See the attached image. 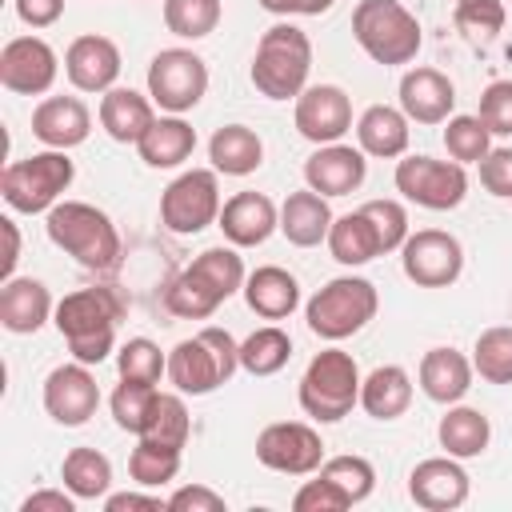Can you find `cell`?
<instances>
[{
  "label": "cell",
  "mask_w": 512,
  "mask_h": 512,
  "mask_svg": "<svg viewBox=\"0 0 512 512\" xmlns=\"http://www.w3.org/2000/svg\"><path fill=\"white\" fill-rule=\"evenodd\" d=\"M380 308V292L372 280L364 276H336L324 288L312 292V300L304 304V320L308 332L320 340H348L356 336Z\"/></svg>",
  "instance_id": "ba28073f"
},
{
  "label": "cell",
  "mask_w": 512,
  "mask_h": 512,
  "mask_svg": "<svg viewBox=\"0 0 512 512\" xmlns=\"http://www.w3.org/2000/svg\"><path fill=\"white\" fill-rule=\"evenodd\" d=\"M312 72V40L304 28L280 20L272 24L252 56V84L268 100H296L308 88Z\"/></svg>",
  "instance_id": "5b68a950"
},
{
  "label": "cell",
  "mask_w": 512,
  "mask_h": 512,
  "mask_svg": "<svg viewBox=\"0 0 512 512\" xmlns=\"http://www.w3.org/2000/svg\"><path fill=\"white\" fill-rule=\"evenodd\" d=\"M288 360H292V336L276 324H264L248 340H240V368L248 376H276Z\"/></svg>",
  "instance_id": "d590c367"
},
{
  "label": "cell",
  "mask_w": 512,
  "mask_h": 512,
  "mask_svg": "<svg viewBox=\"0 0 512 512\" xmlns=\"http://www.w3.org/2000/svg\"><path fill=\"white\" fill-rule=\"evenodd\" d=\"M220 172L216 168H188L180 172L160 196V224L176 236H196L220 220Z\"/></svg>",
  "instance_id": "30bf717a"
},
{
  "label": "cell",
  "mask_w": 512,
  "mask_h": 512,
  "mask_svg": "<svg viewBox=\"0 0 512 512\" xmlns=\"http://www.w3.org/2000/svg\"><path fill=\"white\" fill-rule=\"evenodd\" d=\"M400 268L416 288H448L464 272V248L444 228H420L400 244Z\"/></svg>",
  "instance_id": "4fadbf2b"
},
{
  "label": "cell",
  "mask_w": 512,
  "mask_h": 512,
  "mask_svg": "<svg viewBox=\"0 0 512 512\" xmlns=\"http://www.w3.org/2000/svg\"><path fill=\"white\" fill-rule=\"evenodd\" d=\"M96 408H100V384L88 372V364L72 360V364H60L44 376V412L56 424L80 428L96 416Z\"/></svg>",
  "instance_id": "2e32d148"
},
{
  "label": "cell",
  "mask_w": 512,
  "mask_h": 512,
  "mask_svg": "<svg viewBox=\"0 0 512 512\" xmlns=\"http://www.w3.org/2000/svg\"><path fill=\"white\" fill-rule=\"evenodd\" d=\"M152 120H156V104L152 96H140L136 88H108L100 96V128L116 144H140Z\"/></svg>",
  "instance_id": "484cf974"
},
{
  "label": "cell",
  "mask_w": 512,
  "mask_h": 512,
  "mask_svg": "<svg viewBox=\"0 0 512 512\" xmlns=\"http://www.w3.org/2000/svg\"><path fill=\"white\" fill-rule=\"evenodd\" d=\"M480 184L496 200H512V148H492L480 160Z\"/></svg>",
  "instance_id": "681fc988"
},
{
  "label": "cell",
  "mask_w": 512,
  "mask_h": 512,
  "mask_svg": "<svg viewBox=\"0 0 512 512\" xmlns=\"http://www.w3.org/2000/svg\"><path fill=\"white\" fill-rule=\"evenodd\" d=\"M396 192L420 208L448 212L460 208L468 196V176L464 164L456 160H432V156H404L396 160Z\"/></svg>",
  "instance_id": "7c38bea8"
},
{
  "label": "cell",
  "mask_w": 512,
  "mask_h": 512,
  "mask_svg": "<svg viewBox=\"0 0 512 512\" xmlns=\"http://www.w3.org/2000/svg\"><path fill=\"white\" fill-rule=\"evenodd\" d=\"M60 480L76 500H104L112 488V460L96 448H72L60 464Z\"/></svg>",
  "instance_id": "e575fe53"
},
{
  "label": "cell",
  "mask_w": 512,
  "mask_h": 512,
  "mask_svg": "<svg viewBox=\"0 0 512 512\" xmlns=\"http://www.w3.org/2000/svg\"><path fill=\"white\" fill-rule=\"evenodd\" d=\"M468 488H472L468 484V472L448 452L420 460L412 468V476H408V496L424 512H452V508H460L468 500Z\"/></svg>",
  "instance_id": "ac0fdd59"
},
{
  "label": "cell",
  "mask_w": 512,
  "mask_h": 512,
  "mask_svg": "<svg viewBox=\"0 0 512 512\" xmlns=\"http://www.w3.org/2000/svg\"><path fill=\"white\" fill-rule=\"evenodd\" d=\"M436 440H440V448H444L448 456L472 460V456H480V452L488 448L492 424H488V416H484L480 408L448 404V412H444L440 424H436Z\"/></svg>",
  "instance_id": "d6a6232c"
},
{
  "label": "cell",
  "mask_w": 512,
  "mask_h": 512,
  "mask_svg": "<svg viewBox=\"0 0 512 512\" xmlns=\"http://www.w3.org/2000/svg\"><path fill=\"white\" fill-rule=\"evenodd\" d=\"M472 376H476L472 360L464 352H456V348H428L424 360H420V392L428 400L444 404V408L460 404L468 396Z\"/></svg>",
  "instance_id": "d4e9b609"
},
{
  "label": "cell",
  "mask_w": 512,
  "mask_h": 512,
  "mask_svg": "<svg viewBox=\"0 0 512 512\" xmlns=\"http://www.w3.org/2000/svg\"><path fill=\"white\" fill-rule=\"evenodd\" d=\"M412 404V376L400 364H380L360 380V408L372 420H400Z\"/></svg>",
  "instance_id": "4dcf8cb0"
},
{
  "label": "cell",
  "mask_w": 512,
  "mask_h": 512,
  "mask_svg": "<svg viewBox=\"0 0 512 512\" xmlns=\"http://www.w3.org/2000/svg\"><path fill=\"white\" fill-rule=\"evenodd\" d=\"M216 228L224 232L228 244L256 248V244H264L280 228V208L264 192H236L232 200H224Z\"/></svg>",
  "instance_id": "603a6c76"
},
{
  "label": "cell",
  "mask_w": 512,
  "mask_h": 512,
  "mask_svg": "<svg viewBox=\"0 0 512 512\" xmlns=\"http://www.w3.org/2000/svg\"><path fill=\"white\" fill-rule=\"evenodd\" d=\"M56 48L40 36H12L0 48V84L16 96H44L56 84Z\"/></svg>",
  "instance_id": "9a60e30c"
},
{
  "label": "cell",
  "mask_w": 512,
  "mask_h": 512,
  "mask_svg": "<svg viewBox=\"0 0 512 512\" xmlns=\"http://www.w3.org/2000/svg\"><path fill=\"white\" fill-rule=\"evenodd\" d=\"M104 508L108 512H164L168 508V500H160V496H144V492H108L104 496Z\"/></svg>",
  "instance_id": "f5cc1de1"
},
{
  "label": "cell",
  "mask_w": 512,
  "mask_h": 512,
  "mask_svg": "<svg viewBox=\"0 0 512 512\" xmlns=\"http://www.w3.org/2000/svg\"><path fill=\"white\" fill-rule=\"evenodd\" d=\"M0 228H4V240H8V252H4V280H12V268H16V260H20V232H16V220H12V216H4Z\"/></svg>",
  "instance_id": "11a10c76"
},
{
  "label": "cell",
  "mask_w": 512,
  "mask_h": 512,
  "mask_svg": "<svg viewBox=\"0 0 512 512\" xmlns=\"http://www.w3.org/2000/svg\"><path fill=\"white\" fill-rule=\"evenodd\" d=\"M456 4H468V0H456Z\"/></svg>",
  "instance_id": "680465c9"
},
{
  "label": "cell",
  "mask_w": 512,
  "mask_h": 512,
  "mask_svg": "<svg viewBox=\"0 0 512 512\" xmlns=\"http://www.w3.org/2000/svg\"><path fill=\"white\" fill-rule=\"evenodd\" d=\"M124 296L116 288H76L68 292L56 312H52V324L56 332L64 336L72 360L80 364H100L108 360V352H116V324L124 320Z\"/></svg>",
  "instance_id": "6da1fadb"
},
{
  "label": "cell",
  "mask_w": 512,
  "mask_h": 512,
  "mask_svg": "<svg viewBox=\"0 0 512 512\" xmlns=\"http://www.w3.org/2000/svg\"><path fill=\"white\" fill-rule=\"evenodd\" d=\"M332 208H328V196L312 192V188H300V192H288V200L280 204V232L288 244L296 248H316L320 240H328V228H332Z\"/></svg>",
  "instance_id": "4316f807"
},
{
  "label": "cell",
  "mask_w": 512,
  "mask_h": 512,
  "mask_svg": "<svg viewBox=\"0 0 512 512\" xmlns=\"http://www.w3.org/2000/svg\"><path fill=\"white\" fill-rule=\"evenodd\" d=\"M136 152L148 168H180L196 152V128L184 116H172V112L156 116L152 128L140 136Z\"/></svg>",
  "instance_id": "f546056e"
},
{
  "label": "cell",
  "mask_w": 512,
  "mask_h": 512,
  "mask_svg": "<svg viewBox=\"0 0 512 512\" xmlns=\"http://www.w3.org/2000/svg\"><path fill=\"white\" fill-rule=\"evenodd\" d=\"M240 368V344L228 328H200L168 352V384L184 396H208L224 388Z\"/></svg>",
  "instance_id": "277c9868"
},
{
  "label": "cell",
  "mask_w": 512,
  "mask_h": 512,
  "mask_svg": "<svg viewBox=\"0 0 512 512\" xmlns=\"http://www.w3.org/2000/svg\"><path fill=\"white\" fill-rule=\"evenodd\" d=\"M444 148L456 164H480L492 152V132L480 116H448L444 120Z\"/></svg>",
  "instance_id": "b9f144b4"
},
{
  "label": "cell",
  "mask_w": 512,
  "mask_h": 512,
  "mask_svg": "<svg viewBox=\"0 0 512 512\" xmlns=\"http://www.w3.org/2000/svg\"><path fill=\"white\" fill-rule=\"evenodd\" d=\"M92 132V112L80 96H44L32 108V136L44 148H76Z\"/></svg>",
  "instance_id": "7402d4cb"
},
{
  "label": "cell",
  "mask_w": 512,
  "mask_h": 512,
  "mask_svg": "<svg viewBox=\"0 0 512 512\" xmlns=\"http://www.w3.org/2000/svg\"><path fill=\"white\" fill-rule=\"evenodd\" d=\"M324 244H328L332 260H340V264H348V268H360V264L384 256V252H380V236H376L372 220L364 216V208L336 216L332 228H328V240H324Z\"/></svg>",
  "instance_id": "836d02e7"
},
{
  "label": "cell",
  "mask_w": 512,
  "mask_h": 512,
  "mask_svg": "<svg viewBox=\"0 0 512 512\" xmlns=\"http://www.w3.org/2000/svg\"><path fill=\"white\" fill-rule=\"evenodd\" d=\"M368 176V160L360 148L352 144H320L308 160H304V184L320 196H348L364 184Z\"/></svg>",
  "instance_id": "ffe728a7"
},
{
  "label": "cell",
  "mask_w": 512,
  "mask_h": 512,
  "mask_svg": "<svg viewBox=\"0 0 512 512\" xmlns=\"http://www.w3.org/2000/svg\"><path fill=\"white\" fill-rule=\"evenodd\" d=\"M244 260L236 252V244H220V248H204L164 292V308L180 320H208L228 296L244 292Z\"/></svg>",
  "instance_id": "7a4b0ae2"
},
{
  "label": "cell",
  "mask_w": 512,
  "mask_h": 512,
  "mask_svg": "<svg viewBox=\"0 0 512 512\" xmlns=\"http://www.w3.org/2000/svg\"><path fill=\"white\" fill-rule=\"evenodd\" d=\"M116 372L120 380H144V384H160V376H168V356L160 352L156 340L148 336H132L116 348Z\"/></svg>",
  "instance_id": "60d3db41"
},
{
  "label": "cell",
  "mask_w": 512,
  "mask_h": 512,
  "mask_svg": "<svg viewBox=\"0 0 512 512\" xmlns=\"http://www.w3.org/2000/svg\"><path fill=\"white\" fill-rule=\"evenodd\" d=\"M320 476H328L352 504H360V500H368L372 496V488H376V468L364 460V456H332V460H324L320 468H316Z\"/></svg>",
  "instance_id": "ee69618b"
},
{
  "label": "cell",
  "mask_w": 512,
  "mask_h": 512,
  "mask_svg": "<svg viewBox=\"0 0 512 512\" xmlns=\"http://www.w3.org/2000/svg\"><path fill=\"white\" fill-rule=\"evenodd\" d=\"M56 304L44 280L36 276H12L0 284V324L16 336H32L52 320Z\"/></svg>",
  "instance_id": "cb8c5ba5"
},
{
  "label": "cell",
  "mask_w": 512,
  "mask_h": 512,
  "mask_svg": "<svg viewBox=\"0 0 512 512\" xmlns=\"http://www.w3.org/2000/svg\"><path fill=\"white\" fill-rule=\"evenodd\" d=\"M44 228L48 240L56 248H64L80 268L88 272H116L120 264V232L108 220V212H100L88 200H60L56 208L44 212Z\"/></svg>",
  "instance_id": "3957f363"
},
{
  "label": "cell",
  "mask_w": 512,
  "mask_h": 512,
  "mask_svg": "<svg viewBox=\"0 0 512 512\" xmlns=\"http://www.w3.org/2000/svg\"><path fill=\"white\" fill-rule=\"evenodd\" d=\"M208 92V64L192 48H160L148 60V96L156 108L184 116Z\"/></svg>",
  "instance_id": "8fae6325"
},
{
  "label": "cell",
  "mask_w": 512,
  "mask_h": 512,
  "mask_svg": "<svg viewBox=\"0 0 512 512\" xmlns=\"http://www.w3.org/2000/svg\"><path fill=\"white\" fill-rule=\"evenodd\" d=\"M224 8L220 0H164V28L180 40H204L216 32Z\"/></svg>",
  "instance_id": "f35d334b"
},
{
  "label": "cell",
  "mask_w": 512,
  "mask_h": 512,
  "mask_svg": "<svg viewBox=\"0 0 512 512\" xmlns=\"http://www.w3.org/2000/svg\"><path fill=\"white\" fill-rule=\"evenodd\" d=\"M260 8L272 16H300V0H260Z\"/></svg>",
  "instance_id": "9f6ffc18"
},
{
  "label": "cell",
  "mask_w": 512,
  "mask_h": 512,
  "mask_svg": "<svg viewBox=\"0 0 512 512\" xmlns=\"http://www.w3.org/2000/svg\"><path fill=\"white\" fill-rule=\"evenodd\" d=\"M20 512H76V496L56 492V488H40L20 504Z\"/></svg>",
  "instance_id": "db71d44e"
},
{
  "label": "cell",
  "mask_w": 512,
  "mask_h": 512,
  "mask_svg": "<svg viewBox=\"0 0 512 512\" xmlns=\"http://www.w3.org/2000/svg\"><path fill=\"white\" fill-rule=\"evenodd\" d=\"M180 456H184V448H172V444H156V440L136 436V448H132V456H128V476H132L140 488H160V484L176 480Z\"/></svg>",
  "instance_id": "74e56055"
},
{
  "label": "cell",
  "mask_w": 512,
  "mask_h": 512,
  "mask_svg": "<svg viewBox=\"0 0 512 512\" xmlns=\"http://www.w3.org/2000/svg\"><path fill=\"white\" fill-rule=\"evenodd\" d=\"M156 396H160L156 384H144V380H120L116 392H112V400H108V404H112V420H116V428L140 436V428L148 424V412H152Z\"/></svg>",
  "instance_id": "7bdbcfd3"
},
{
  "label": "cell",
  "mask_w": 512,
  "mask_h": 512,
  "mask_svg": "<svg viewBox=\"0 0 512 512\" xmlns=\"http://www.w3.org/2000/svg\"><path fill=\"white\" fill-rule=\"evenodd\" d=\"M472 368H476V376L488 380V384H512V328H508V324L484 328V332L476 336Z\"/></svg>",
  "instance_id": "ab89813d"
},
{
  "label": "cell",
  "mask_w": 512,
  "mask_h": 512,
  "mask_svg": "<svg viewBox=\"0 0 512 512\" xmlns=\"http://www.w3.org/2000/svg\"><path fill=\"white\" fill-rule=\"evenodd\" d=\"M16 16L28 28H52L64 16V0H16Z\"/></svg>",
  "instance_id": "816d5d0a"
},
{
  "label": "cell",
  "mask_w": 512,
  "mask_h": 512,
  "mask_svg": "<svg viewBox=\"0 0 512 512\" xmlns=\"http://www.w3.org/2000/svg\"><path fill=\"white\" fill-rule=\"evenodd\" d=\"M292 120L308 144H336L344 132H352V100L336 84H308L296 96Z\"/></svg>",
  "instance_id": "e0dca14e"
},
{
  "label": "cell",
  "mask_w": 512,
  "mask_h": 512,
  "mask_svg": "<svg viewBox=\"0 0 512 512\" xmlns=\"http://www.w3.org/2000/svg\"><path fill=\"white\" fill-rule=\"evenodd\" d=\"M336 0H300V16H324Z\"/></svg>",
  "instance_id": "6f0895ef"
},
{
  "label": "cell",
  "mask_w": 512,
  "mask_h": 512,
  "mask_svg": "<svg viewBox=\"0 0 512 512\" xmlns=\"http://www.w3.org/2000/svg\"><path fill=\"white\" fill-rule=\"evenodd\" d=\"M352 36L364 48V56H372L384 68L416 60L424 44L416 12H408L400 0H360L352 8Z\"/></svg>",
  "instance_id": "52a82bcc"
},
{
  "label": "cell",
  "mask_w": 512,
  "mask_h": 512,
  "mask_svg": "<svg viewBox=\"0 0 512 512\" xmlns=\"http://www.w3.org/2000/svg\"><path fill=\"white\" fill-rule=\"evenodd\" d=\"M484 128L492 136H512V80H492L480 92V112Z\"/></svg>",
  "instance_id": "7dc6e473"
},
{
  "label": "cell",
  "mask_w": 512,
  "mask_h": 512,
  "mask_svg": "<svg viewBox=\"0 0 512 512\" xmlns=\"http://www.w3.org/2000/svg\"><path fill=\"white\" fill-rule=\"evenodd\" d=\"M456 108V88L440 68H408L400 76V112L412 124H444Z\"/></svg>",
  "instance_id": "44dd1931"
},
{
  "label": "cell",
  "mask_w": 512,
  "mask_h": 512,
  "mask_svg": "<svg viewBox=\"0 0 512 512\" xmlns=\"http://www.w3.org/2000/svg\"><path fill=\"white\" fill-rule=\"evenodd\" d=\"M364 216L372 220L376 236H380V252H400V244L408 240V212L400 200H368L360 204Z\"/></svg>",
  "instance_id": "f6af8a7d"
},
{
  "label": "cell",
  "mask_w": 512,
  "mask_h": 512,
  "mask_svg": "<svg viewBox=\"0 0 512 512\" xmlns=\"http://www.w3.org/2000/svg\"><path fill=\"white\" fill-rule=\"evenodd\" d=\"M64 76L72 80L76 92H108L116 88V76H120V48L116 40L108 36H76L64 52Z\"/></svg>",
  "instance_id": "d6986e66"
},
{
  "label": "cell",
  "mask_w": 512,
  "mask_h": 512,
  "mask_svg": "<svg viewBox=\"0 0 512 512\" xmlns=\"http://www.w3.org/2000/svg\"><path fill=\"white\" fill-rule=\"evenodd\" d=\"M208 160L224 176H248L264 164V140L248 124H224L208 140Z\"/></svg>",
  "instance_id": "1f68e13d"
},
{
  "label": "cell",
  "mask_w": 512,
  "mask_h": 512,
  "mask_svg": "<svg viewBox=\"0 0 512 512\" xmlns=\"http://www.w3.org/2000/svg\"><path fill=\"white\" fill-rule=\"evenodd\" d=\"M508 20V8L504 0H468V4H456V28L468 32L472 40H492Z\"/></svg>",
  "instance_id": "bcb514c9"
},
{
  "label": "cell",
  "mask_w": 512,
  "mask_h": 512,
  "mask_svg": "<svg viewBox=\"0 0 512 512\" xmlns=\"http://www.w3.org/2000/svg\"><path fill=\"white\" fill-rule=\"evenodd\" d=\"M292 508H296V512H344V508H352V500H348L328 476L316 472V480H304V484L296 488Z\"/></svg>",
  "instance_id": "c3c4849f"
},
{
  "label": "cell",
  "mask_w": 512,
  "mask_h": 512,
  "mask_svg": "<svg viewBox=\"0 0 512 512\" xmlns=\"http://www.w3.org/2000/svg\"><path fill=\"white\" fill-rule=\"evenodd\" d=\"M168 512H224V496L208 484H184L168 496Z\"/></svg>",
  "instance_id": "f907efd6"
},
{
  "label": "cell",
  "mask_w": 512,
  "mask_h": 512,
  "mask_svg": "<svg viewBox=\"0 0 512 512\" xmlns=\"http://www.w3.org/2000/svg\"><path fill=\"white\" fill-rule=\"evenodd\" d=\"M408 116L392 104H372L360 112L356 120V144L364 156H380V160H396L408 152Z\"/></svg>",
  "instance_id": "f1b7e54d"
},
{
  "label": "cell",
  "mask_w": 512,
  "mask_h": 512,
  "mask_svg": "<svg viewBox=\"0 0 512 512\" xmlns=\"http://www.w3.org/2000/svg\"><path fill=\"white\" fill-rule=\"evenodd\" d=\"M256 460L284 476H312L324 464V440L304 420H276L256 436Z\"/></svg>",
  "instance_id": "5bb4252c"
},
{
  "label": "cell",
  "mask_w": 512,
  "mask_h": 512,
  "mask_svg": "<svg viewBox=\"0 0 512 512\" xmlns=\"http://www.w3.org/2000/svg\"><path fill=\"white\" fill-rule=\"evenodd\" d=\"M244 300L256 316L264 320H288L300 308V284L288 268L280 264H260L256 272H248L244 280Z\"/></svg>",
  "instance_id": "83f0119b"
},
{
  "label": "cell",
  "mask_w": 512,
  "mask_h": 512,
  "mask_svg": "<svg viewBox=\"0 0 512 512\" xmlns=\"http://www.w3.org/2000/svg\"><path fill=\"white\" fill-rule=\"evenodd\" d=\"M144 440H156V444H172V448H184L188 436H192V416H188V404H184V392H160L152 412H148V424L140 428Z\"/></svg>",
  "instance_id": "8d00e7d4"
},
{
  "label": "cell",
  "mask_w": 512,
  "mask_h": 512,
  "mask_svg": "<svg viewBox=\"0 0 512 512\" xmlns=\"http://www.w3.org/2000/svg\"><path fill=\"white\" fill-rule=\"evenodd\" d=\"M72 176H76L72 156L64 148H44V152H32L24 160H12L0 172V196L12 212L36 216V212H48L64 200Z\"/></svg>",
  "instance_id": "8992f818"
},
{
  "label": "cell",
  "mask_w": 512,
  "mask_h": 512,
  "mask_svg": "<svg viewBox=\"0 0 512 512\" xmlns=\"http://www.w3.org/2000/svg\"><path fill=\"white\" fill-rule=\"evenodd\" d=\"M356 404H360V368L352 352L344 348L316 352L300 376V408L320 424H336Z\"/></svg>",
  "instance_id": "9c48e42d"
}]
</instances>
